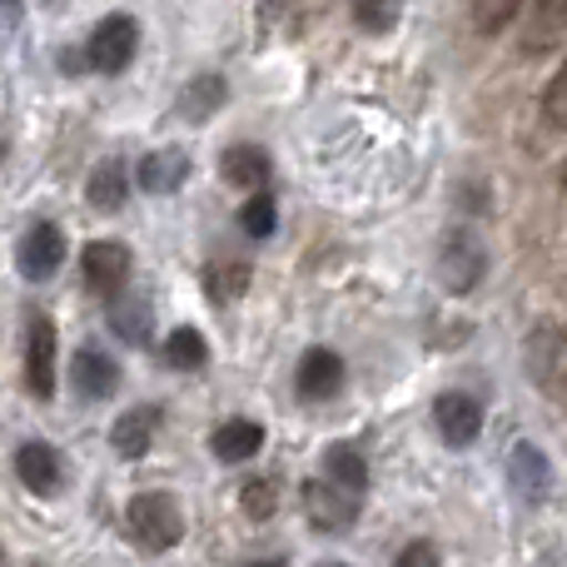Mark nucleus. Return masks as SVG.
I'll return each mask as SVG.
<instances>
[{"instance_id": "27", "label": "nucleus", "mask_w": 567, "mask_h": 567, "mask_svg": "<svg viewBox=\"0 0 567 567\" xmlns=\"http://www.w3.org/2000/svg\"><path fill=\"white\" fill-rule=\"evenodd\" d=\"M110 323H115L130 343H140L145 339V303H115V309H110Z\"/></svg>"}, {"instance_id": "5", "label": "nucleus", "mask_w": 567, "mask_h": 567, "mask_svg": "<svg viewBox=\"0 0 567 567\" xmlns=\"http://www.w3.org/2000/svg\"><path fill=\"white\" fill-rule=\"evenodd\" d=\"M433 429H439V439L449 443V449H468L483 433V409L458 389L439 393V399H433Z\"/></svg>"}, {"instance_id": "26", "label": "nucleus", "mask_w": 567, "mask_h": 567, "mask_svg": "<svg viewBox=\"0 0 567 567\" xmlns=\"http://www.w3.org/2000/svg\"><path fill=\"white\" fill-rule=\"evenodd\" d=\"M239 508H245L255 523L275 518V508H279V493H275V483H265V478H249L245 488H239Z\"/></svg>"}, {"instance_id": "28", "label": "nucleus", "mask_w": 567, "mask_h": 567, "mask_svg": "<svg viewBox=\"0 0 567 567\" xmlns=\"http://www.w3.org/2000/svg\"><path fill=\"white\" fill-rule=\"evenodd\" d=\"M353 20L363 30H389L393 25V6L389 0H353Z\"/></svg>"}, {"instance_id": "2", "label": "nucleus", "mask_w": 567, "mask_h": 567, "mask_svg": "<svg viewBox=\"0 0 567 567\" xmlns=\"http://www.w3.org/2000/svg\"><path fill=\"white\" fill-rule=\"evenodd\" d=\"M483 269H488V255H483L478 235H473V229H463V225L449 229V235H443V245H439V279H443V289H449V293L478 289Z\"/></svg>"}, {"instance_id": "23", "label": "nucleus", "mask_w": 567, "mask_h": 567, "mask_svg": "<svg viewBox=\"0 0 567 567\" xmlns=\"http://www.w3.org/2000/svg\"><path fill=\"white\" fill-rule=\"evenodd\" d=\"M165 359L175 363V369H185V373L199 369V363L209 359V353H205V333H199V329H175L165 339Z\"/></svg>"}, {"instance_id": "24", "label": "nucleus", "mask_w": 567, "mask_h": 567, "mask_svg": "<svg viewBox=\"0 0 567 567\" xmlns=\"http://www.w3.org/2000/svg\"><path fill=\"white\" fill-rule=\"evenodd\" d=\"M239 225H245V235L249 239H269L275 235V225H279V209H275V195H249V205L239 209Z\"/></svg>"}, {"instance_id": "7", "label": "nucleus", "mask_w": 567, "mask_h": 567, "mask_svg": "<svg viewBox=\"0 0 567 567\" xmlns=\"http://www.w3.org/2000/svg\"><path fill=\"white\" fill-rule=\"evenodd\" d=\"M353 498L359 493H349V488H339V483H303V513H309V523L319 533H339V528H349L353 518H359V508H353Z\"/></svg>"}, {"instance_id": "18", "label": "nucleus", "mask_w": 567, "mask_h": 567, "mask_svg": "<svg viewBox=\"0 0 567 567\" xmlns=\"http://www.w3.org/2000/svg\"><path fill=\"white\" fill-rule=\"evenodd\" d=\"M219 175L239 189H259L269 179V155L259 145H229L225 155H219Z\"/></svg>"}, {"instance_id": "29", "label": "nucleus", "mask_w": 567, "mask_h": 567, "mask_svg": "<svg viewBox=\"0 0 567 567\" xmlns=\"http://www.w3.org/2000/svg\"><path fill=\"white\" fill-rule=\"evenodd\" d=\"M393 567H439V553H433V543H409V548L393 558Z\"/></svg>"}, {"instance_id": "3", "label": "nucleus", "mask_w": 567, "mask_h": 567, "mask_svg": "<svg viewBox=\"0 0 567 567\" xmlns=\"http://www.w3.org/2000/svg\"><path fill=\"white\" fill-rule=\"evenodd\" d=\"M135 50H140V25L130 16L100 20V25L90 30V40H85V60H90V70H100V75L125 70L130 60H135Z\"/></svg>"}, {"instance_id": "30", "label": "nucleus", "mask_w": 567, "mask_h": 567, "mask_svg": "<svg viewBox=\"0 0 567 567\" xmlns=\"http://www.w3.org/2000/svg\"><path fill=\"white\" fill-rule=\"evenodd\" d=\"M563 189H567V159H563Z\"/></svg>"}, {"instance_id": "19", "label": "nucleus", "mask_w": 567, "mask_h": 567, "mask_svg": "<svg viewBox=\"0 0 567 567\" xmlns=\"http://www.w3.org/2000/svg\"><path fill=\"white\" fill-rule=\"evenodd\" d=\"M323 473H329V483H339V488H349V493L369 488V463H363V453L353 449V443H333V449L323 453Z\"/></svg>"}, {"instance_id": "6", "label": "nucleus", "mask_w": 567, "mask_h": 567, "mask_svg": "<svg viewBox=\"0 0 567 567\" xmlns=\"http://www.w3.org/2000/svg\"><path fill=\"white\" fill-rule=\"evenodd\" d=\"M25 383L35 399H55V323L45 313L30 319V339H25Z\"/></svg>"}, {"instance_id": "11", "label": "nucleus", "mask_w": 567, "mask_h": 567, "mask_svg": "<svg viewBox=\"0 0 567 567\" xmlns=\"http://www.w3.org/2000/svg\"><path fill=\"white\" fill-rule=\"evenodd\" d=\"M16 473H20V483H25L30 493L50 498V493L60 488V453L50 449V443H40V439L20 443L16 449Z\"/></svg>"}, {"instance_id": "25", "label": "nucleus", "mask_w": 567, "mask_h": 567, "mask_svg": "<svg viewBox=\"0 0 567 567\" xmlns=\"http://www.w3.org/2000/svg\"><path fill=\"white\" fill-rule=\"evenodd\" d=\"M538 115H543V125L558 130V135L567 130V55H563V65L553 70L548 90H543V110H538Z\"/></svg>"}, {"instance_id": "12", "label": "nucleus", "mask_w": 567, "mask_h": 567, "mask_svg": "<svg viewBox=\"0 0 567 567\" xmlns=\"http://www.w3.org/2000/svg\"><path fill=\"white\" fill-rule=\"evenodd\" d=\"M343 389V359L333 349H309L299 359V393L303 399H333Z\"/></svg>"}, {"instance_id": "22", "label": "nucleus", "mask_w": 567, "mask_h": 567, "mask_svg": "<svg viewBox=\"0 0 567 567\" xmlns=\"http://www.w3.org/2000/svg\"><path fill=\"white\" fill-rule=\"evenodd\" d=\"M219 105H225V80H219V75H199V80H189V85H185V100H179V110H185L189 120L215 115Z\"/></svg>"}, {"instance_id": "21", "label": "nucleus", "mask_w": 567, "mask_h": 567, "mask_svg": "<svg viewBox=\"0 0 567 567\" xmlns=\"http://www.w3.org/2000/svg\"><path fill=\"white\" fill-rule=\"evenodd\" d=\"M205 289L215 303H229L239 299V293L249 289V265H229V259H215V265L205 269Z\"/></svg>"}, {"instance_id": "9", "label": "nucleus", "mask_w": 567, "mask_h": 567, "mask_svg": "<svg viewBox=\"0 0 567 567\" xmlns=\"http://www.w3.org/2000/svg\"><path fill=\"white\" fill-rule=\"evenodd\" d=\"M528 373L543 383V389H563V379H567V339L558 329H533L528 333Z\"/></svg>"}, {"instance_id": "10", "label": "nucleus", "mask_w": 567, "mask_h": 567, "mask_svg": "<svg viewBox=\"0 0 567 567\" xmlns=\"http://www.w3.org/2000/svg\"><path fill=\"white\" fill-rule=\"evenodd\" d=\"M508 483H513V493H518V498H528V503L548 498L553 468H548V458H543L538 443H513V453H508Z\"/></svg>"}, {"instance_id": "13", "label": "nucleus", "mask_w": 567, "mask_h": 567, "mask_svg": "<svg viewBox=\"0 0 567 567\" xmlns=\"http://www.w3.org/2000/svg\"><path fill=\"white\" fill-rule=\"evenodd\" d=\"M563 30H567V0H533L528 20H523L518 45L528 50V55H543V50H548Z\"/></svg>"}, {"instance_id": "14", "label": "nucleus", "mask_w": 567, "mask_h": 567, "mask_svg": "<svg viewBox=\"0 0 567 567\" xmlns=\"http://www.w3.org/2000/svg\"><path fill=\"white\" fill-rule=\"evenodd\" d=\"M155 423H159L155 409H130V413H120L115 429H110V443H115L120 458H145L150 443H155Z\"/></svg>"}, {"instance_id": "4", "label": "nucleus", "mask_w": 567, "mask_h": 567, "mask_svg": "<svg viewBox=\"0 0 567 567\" xmlns=\"http://www.w3.org/2000/svg\"><path fill=\"white\" fill-rule=\"evenodd\" d=\"M80 275H85V289L100 293V299H115L130 279V249L115 245V239H95L80 255Z\"/></svg>"}, {"instance_id": "15", "label": "nucleus", "mask_w": 567, "mask_h": 567, "mask_svg": "<svg viewBox=\"0 0 567 567\" xmlns=\"http://www.w3.org/2000/svg\"><path fill=\"white\" fill-rule=\"evenodd\" d=\"M209 449H215V458H225V463H245L265 449V429H259L255 419H229V423L215 429Z\"/></svg>"}, {"instance_id": "17", "label": "nucleus", "mask_w": 567, "mask_h": 567, "mask_svg": "<svg viewBox=\"0 0 567 567\" xmlns=\"http://www.w3.org/2000/svg\"><path fill=\"white\" fill-rule=\"evenodd\" d=\"M70 373H75V389L85 393V399H105L110 389L120 383V369H115V359H105L100 349H75V363H70Z\"/></svg>"}, {"instance_id": "8", "label": "nucleus", "mask_w": 567, "mask_h": 567, "mask_svg": "<svg viewBox=\"0 0 567 567\" xmlns=\"http://www.w3.org/2000/svg\"><path fill=\"white\" fill-rule=\"evenodd\" d=\"M60 265H65V235H60V225H50V219L30 225L25 239H20V269H25V279H50Z\"/></svg>"}, {"instance_id": "16", "label": "nucleus", "mask_w": 567, "mask_h": 567, "mask_svg": "<svg viewBox=\"0 0 567 567\" xmlns=\"http://www.w3.org/2000/svg\"><path fill=\"white\" fill-rule=\"evenodd\" d=\"M185 175H189V159L179 150H155V155L140 159V189H150V195H175L185 185Z\"/></svg>"}, {"instance_id": "20", "label": "nucleus", "mask_w": 567, "mask_h": 567, "mask_svg": "<svg viewBox=\"0 0 567 567\" xmlns=\"http://www.w3.org/2000/svg\"><path fill=\"white\" fill-rule=\"evenodd\" d=\"M125 195H130L125 165H120V159H105V165L90 175V205H95L100 215H115V209L125 205Z\"/></svg>"}, {"instance_id": "1", "label": "nucleus", "mask_w": 567, "mask_h": 567, "mask_svg": "<svg viewBox=\"0 0 567 567\" xmlns=\"http://www.w3.org/2000/svg\"><path fill=\"white\" fill-rule=\"evenodd\" d=\"M130 533L140 538V548L169 553L179 538H185L179 503L169 498V493H135V498H130Z\"/></svg>"}]
</instances>
